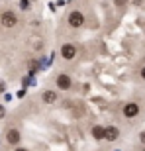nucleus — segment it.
Returning <instances> with one entry per match:
<instances>
[{
    "label": "nucleus",
    "mask_w": 145,
    "mask_h": 151,
    "mask_svg": "<svg viewBox=\"0 0 145 151\" xmlns=\"http://www.w3.org/2000/svg\"><path fill=\"white\" fill-rule=\"evenodd\" d=\"M0 24H2L4 28H14V26L18 24V16L12 10H4L2 14H0Z\"/></svg>",
    "instance_id": "f257e3e1"
},
{
    "label": "nucleus",
    "mask_w": 145,
    "mask_h": 151,
    "mask_svg": "<svg viewBox=\"0 0 145 151\" xmlns=\"http://www.w3.org/2000/svg\"><path fill=\"white\" fill-rule=\"evenodd\" d=\"M67 22H69V26H71V28H80V26L84 24V14L80 10H72L71 14H69Z\"/></svg>",
    "instance_id": "f03ea898"
},
{
    "label": "nucleus",
    "mask_w": 145,
    "mask_h": 151,
    "mask_svg": "<svg viewBox=\"0 0 145 151\" xmlns=\"http://www.w3.org/2000/svg\"><path fill=\"white\" fill-rule=\"evenodd\" d=\"M139 104H137V102H128V104H126V106H123V116L126 118H129V120H134V118H137L139 116Z\"/></svg>",
    "instance_id": "7ed1b4c3"
},
{
    "label": "nucleus",
    "mask_w": 145,
    "mask_h": 151,
    "mask_svg": "<svg viewBox=\"0 0 145 151\" xmlns=\"http://www.w3.org/2000/svg\"><path fill=\"white\" fill-rule=\"evenodd\" d=\"M55 84H57V88H59V90H69V88L72 86V78L69 77V75L61 73V75H57Z\"/></svg>",
    "instance_id": "20e7f679"
},
{
    "label": "nucleus",
    "mask_w": 145,
    "mask_h": 151,
    "mask_svg": "<svg viewBox=\"0 0 145 151\" xmlns=\"http://www.w3.org/2000/svg\"><path fill=\"white\" fill-rule=\"evenodd\" d=\"M61 57L67 59V61L75 59V57H77V47H75L72 43H63L61 45Z\"/></svg>",
    "instance_id": "39448f33"
},
{
    "label": "nucleus",
    "mask_w": 145,
    "mask_h": 151,
    "mask_svg": "<svg viewBox=\"0 0 145 151\" xmlns=\"http://www.w3.org/2000/svg\"><path fill=\"white\" fill-rule=\"evenodd\" d=\"M20 139H22V134H20L16 128H10L8 132H6V141H8L10 145H18Z\"/></svg>",
    "instance_id": "423d86ee"
},
{
    "label": "nucleus",
    "mask_w": 145,
    "mask_h": 151,
    "mask_svg": "<svg viewBox=\"0 0 145 151\" xmlns=\"http://www.w3.org/2000/svg\"><path fill=\"white\" fill-rule=\"evenodd\" d=\"M90 132H92V137H94L96 141L106 139V128H104V126H94Z\"/></svg>",
    "instance_id": "0eeeda50"
},
{
    "label": "nucleus",
    "mask_w": 145,
    "mask_h": 151,
    "mask_svg": "<svg viewBox=\"0 0 145 151\" xmlns=\"http://www.w3.org/2000/svg\"><path fill=\"white\" fill-rule=\"evenodd\" d=\"M120 137V128L118 126H108L106 128V139L108 141H116Z\"/></svg>",
    "instance_id": "6e6552de"
},
{
    "label": "nucleus",
    "mask_w": 145,
    "mask_h": 151,
    "mask_svg": "<svg viewBox=\"0 0 145 151\" xmlns=\"http://www.w3.org/2000/svg\"><path fill=\"white\" fill-rule=\"evenodd\" d=\"M57 92L55 90H43V94H41V100L45 102V104H53V102H57Z\"/></svg>",
    "instance_id": "1a4fd4ad"
},
{
    "label": "nucleus",
    "mask_w": 145,
    "mask_h": 151,
    "mask_svg": "<svg viewBox=\"0 0 145 151\" xmlns=\"http://www.w3.org/2000/svg\"><path fill=\"white\" fill-rule=\"evenodd\" d=\"M20 8L22 10H29V0H20Z\"/></svg>",
    "instance_id": "9d476101"
},
{
    "label": "nucleus",
    "mask_w": 145,
    "mask_h": 151,
    "mask_svg": "<svg viewBox=\"0 0 145 151\" xmlns=\"http://www.w3.org/2000/svg\"><path fill=\"white\" fill-rule=\"evenodd\" d=\"M4 116H6V108L2 106V104H0V120H2V118H4Z\"/></svg>",
    "instance_id": "9b49d317"
},
{
    "label": "nucleus",
    "mask_w": 145,
    "mask_h": 151,
    "mask_svg": "<svg viewBox=\"0 0 145 151\" xmlns=\"http://www.w3.org/2000/svg\"><path fill=\"white\" fill-rule=\"evenodd\" d=\"M139 141L143 143V147H145V132H141V134H139Z\"/></svg>",
    "instance_id": "f8f14e48"
},
{
    "label": "nucleus",
    "mask_w": 145,
    "mask_h": 151,
    "mask_svg": "<svg viewBox=\"0 0 145 151\" xmlns=\"http://www.w3.org/2000/svg\"><path fill=\"white\" fill-rule=\"evenodd\" d=\"M6 90V84H4V81H0V92H4Z\"/></svg>",
    "instance_id": "ddd939ff"
},
{
    "label": "nucleus",
    "mask_w": 145,
    "mask_h": 151,
    "mask_svg": "<svg viewBox=\"0 0 145 151\" xmlns=\"http://www.w3.org/2000/svg\"><path fill=\"white\" fill-rule=\"evenodd\" d=\"M14 151H28L26 147H14Z\"/></svg>",
    "instance_id": "4468645a"
},
{
    "label": "nucleus",
    "mask_w": 145,
    "mask_h": 151,
    "mask_svg": "<svg viewBox=\"0 0 145 151\" xmlns=\"http://www.w3.org/2000/svg\"><path fill=\"white\" fill-rule=\"evenodd\" d=\"M123 2H126V0H116V4H118V6H123Z\"/></svg>",
    "instance_id": "2eb2a0df"
},
{
    "label": "nucleus",
    "mask_w": 145,
    "mask_h": 151,
    "mask_svg": "<svg viewBox=\"0 0 145 151\" xmlns=\"http://www.w3.org/2000/svg\"><path fill=\"white\" fill-rule=\"evenodd\" d=\"M141 78H143V81H145V67L141 69Z\"/></svg>",
    "instance_id": "dca6fc26"
},
{
    "label": "nucleus",
    "mask_w": 145,
    "mask_h": 151,
    "mask_svg": "<svg viewBox=\"0 0 145 151\" xmlns=\"http://www.w3.org/2000/svg\"><path fill=\"white\" fill-rule=\"evenodd\" d=\"M29 2H32V0H29Z\"/></svg>",
    "instance_id": "f3484780"
}]
</instances>
